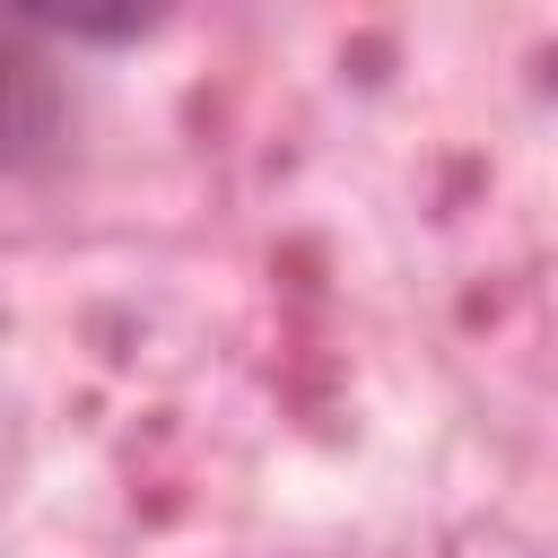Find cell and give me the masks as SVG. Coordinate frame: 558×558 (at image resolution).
<instances>
[{
	"instance_id": "obj_1",
	"label": "cell",
	"mask_w": 558,
	"mask_h": 558,
	"mask_svg": "<svg viewBox=\"0 0 558 558\" xmlns=\"http://www.w3.org/2000/svg\"><path fill=\"white\" fill-rule=\"evenodd\" d=\"M61 148H70V78L44 52V35L0 17V174H44Z\"/></svg>"
}]
</instances>
